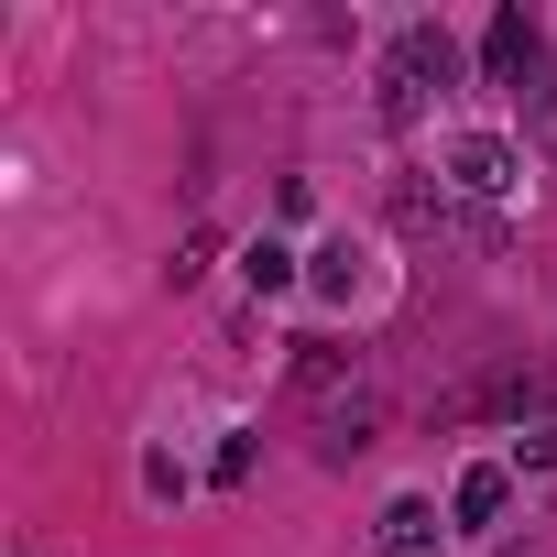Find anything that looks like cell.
I'll list each match as a JSON object with an SVG mask.
<instances>
[{
    "instance_id": "6da1fadb",
    "label": "cell",
    "mask_w": 557,
    "mask_h": 557,
    "mask_svg": "<svg viewBox=\"0 0 557 557\" xmlns=\"http://www.w3.org/2000/svg\"><path fill=\"white\" fill-rule=\"evenodd\" d=\"M448 186L459 197H513V153L492 132H470V143H448Z\"/></svg>"
},
{
    "instance_id": "7a4b0ae2",
    "label": "cell",
    "mask_w": 557,
    "mask_h": 557,
    "mask_svg": "<svg viewBox=\"0 0 557 557\" xmlns=\"http://www.w3.org/2000/svg\"><path fill=\"white\" fill-rule=\"evenodd\" d=\"M285 383H296V394H339V383L361 394V350H350V339H296Z\"/></svg>"
},
{
    "instance_id": "3957f363",
    "label": "cell",
    "mask_w": 557,
    "mask_h": 557,
    "mask_svg": "<svg viewBox=\"0 0 557 557\" xmlns=\"http://www.w3.org/2000/svg\"><path fill=\"white\" fill-rule=\"evenodd\" d=\"M372 426H383V394L329 405V416H318V459H361V448H372Z\"/></svg>"
},
{
    "instance_id": "277c9868",
    "label": "cell",
    "mask_w": 557,
    "mask_h": 557,
    "mask_svg": "<svg viewBox=\"0 0 557 557\" xmlns=\"http://www.w3.org/2000/svg\"><path fill=\"white\" fill-rule=\"evenodd\" d=\"M437 535H448V524H437V503H383V524H372V546H383V557H437Z\"/></svg>"
},
{
    "instance_id": "5b68a950",
    "label": "cell",
    "mask_w": 557,
    "mask_h": 557,
    "mask_svg": "<svg viewBox=\"0 0 557 557\" xmlns=\"http://www.w3.org/2000/svg\"><path fill=\"white\" fill-rule=\"evenodd\" d=\"M307 262H318V296H339V307L372 285V240H350V230H339V240H318Z\"/></svg>"
},
{
    "instance_id": "8992f818",
    "label": "cell",
    "mask_w": 557,
    "mask_h": 557,
    "mask_svg": "<svg viewBox=\"0 0 557 557\" xmlns=\"http://www.w3.org/2000/svg\"><path fill=\"white\" fill-rule=\"evenodd\" d=\"M481 66H492L503 88H524V77H535V23H524V12H503V23L481 34Z\"/></svg>"
},
{
    "instance_id": "52a82bcc",
    "label": "cell",
    "mask_w": 557,
    "mask_h": 557,
    "mask_svg": "<svg viewBox=\"0 0 557 557\" xmlns=\"http://www.w3.org/2000/svg\"><path fill=\"white\" fill-rule=\"evenodd\" d=\"M394 230H459L448 186H426V175H394Z\"/></svg>"
},
{
    "instance_id": "ba28073f",
    "label": "cell",
    "mask_w": 557,
    "mask_h": 557,
    "mask_svg": "<svg viewBox=\"0 0 557 557\" xmlns=\"http://www.w3.org/2000/svg\"><path fill=\"white\" fill-rule=\"evenodd\" d=\"M394 66H416V77H437V88H448V77H459V45H448V34H426V23H416V34H405V45H394Z\"/></svg>"
},
{
    "instance_id": "9c48e42d",
    "label": "cell",
    "mask_w": 557,
    "mask_h": 557,
    "mask_svg": "<svg viewBox=\"0 0 557 557\" xmlns=\"http://www.w3.org/2000/svg\"><path fill=\"white\" fill-rule=\"evenodd\" d=\"M448 513H459V524H492V513H503V470H459Z\"/></svg>"
},
{
    "instance_id": "30bf717a",
    "label": "cell",
    "mask_w": 557,
    "mask_h": 557,
    "mask_svg": "<svg viewBox=\"0 0 557 557\" xmlns=\"http://www.w3.org/2000/svg\"><path fill=\"white\" fill-rule=\"evenodd\" d=\"M240 273H251V296H285V285H296V251H285V240H251Z\"/></svg>"
},
{
    "instance_id": "8fae6325",
    "label": "cell",
    "mask_w": 557,
    "mask_h": 557,
    "mask_svg": "<svg viewBox=\"0 0 557 557\" xmlns=\"http://www.w3.org/2000/svg\"><path fill=\"white\" fill-rule=\"evenodd\" d=\"M416 110H426V77H416V66H383V121H394V132H405V121H416Z\"/></svg>"
},
{
    "instance_id": "7c38bea8",
    "label": "cell",
    "mask_w": 557,
    "mask_h": 557,
    "mask_svg": "<svg viewBox=\"0 0 557 557\" xmlns=\"http://www.w3.org/2000/svg\"><path fill=\"white\" fill-rule=\"evenodd\" d=\"M546 459H557V426H546V416H535V426H513V470H546Z\"/></svg>"
},
{
    "instance_id": "4fadbf2b",
    "label": "cell",
    "mask_w": 557,
    "mask_h": 557,
    "mask_svg": "<svg viewBox=\"0 0 557 557\" xmlns=\"http://www.w3.org/2000/svg\"><path fill=\"white\" fill-rule=\"evenodd\" d=\"M503 557H535V546H503Z\"/></svg>"
}]
</instances>
